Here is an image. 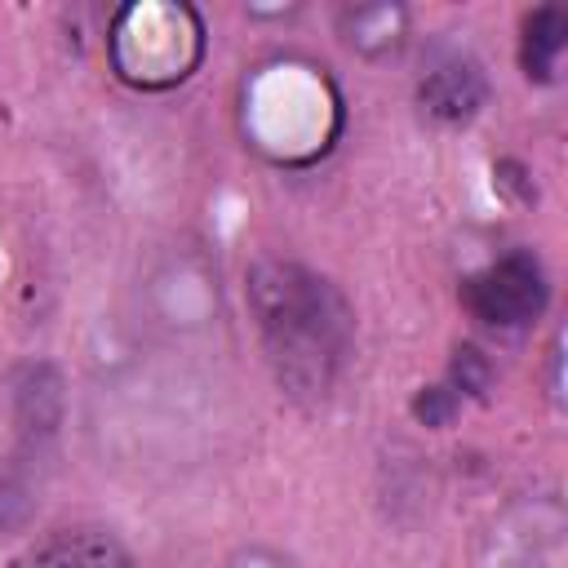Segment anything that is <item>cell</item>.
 Wrapping results in <instances>:
<instances>
[{
    "mask_svg": "<svg viewBox=\"0 0 568 568\" xmlns=\"http://www.w3.org/2000/svg\"><path fill=\"white\" fill-rule=\"evenodd\" d=\"M248 302L280 382L297 395H324L351 346L346 302L320 275L288 262L257 266L248 275Z\"/></svg>",
    "mask_w": 568,
    "mask_h": 568,
    "instance_id": "6da1fadb",
    "label": "cell"
},
{
    "mask_svg": "<svg viewBox=\"0 0 568 568\" xmlns=\"http://www.w3.org/2000/svg\"><path fill=\"white\" fill-rule=\"evenodd\" d=\"M466 306L493 328H519L546 306V271L532 253H506L466 280Z\"/></svg>",
    "mask_w": 568,
    "mask_h": 568,
    "instance_id": "7a4b0ae2",
    "label": "cell"
},
{
    "mask_svg": "<svg viewBox=\"0 0 568 568\" xmlns=\"http://www.w3.org/2000/svg\"><path fill=\"white\" fill-rule=\"evenodd\" d=\"M27 568H138L129 550L106 532H62L44 541Z\"/></svg>",
    "mask_w": 568,
    "mask_h": 568,
    "instance_id": "3957f363",
    "label": "cell"
},
{
    "mask_svg": "<svg viewBox=\"0 0 568 568\" xmlns=\"http://www.w3.org/2000/svg\"><path fill=\"white\" fill-rule=\"evenodd\" d=\"M479 98H484V80H479L475 67H462V62H448V67L430 71V80L422 84V102L444 120L470 115L479 106Z\"/></svg>",
    "mask_w": 568,
    "mask_h": 568,
    "instance_id": "277c9868",
    "label": "cell"
},
{
    "mask_svg": "<svg viewBox=\"0 0 568 568\" xmlns=\"http://www.w3.org/2000/svg\"><path fill=\"white\" fill-rule=\"evenodd\" d=\"M564 36H568V18L559 9H537L524 27V71L532 80H550L555 62L564 53Z\"/></svg>",
    "mask_w": 568,
    "mask_h": 568,
    "instance_id": "5b68a950",
    "label": "cell"
}]
</instances>
